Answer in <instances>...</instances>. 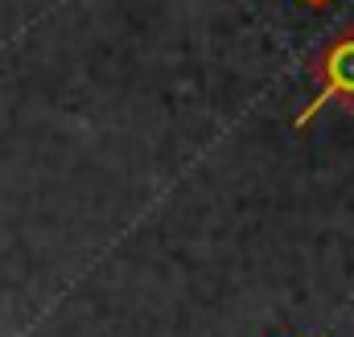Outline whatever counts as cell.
I'll use <instances>...</instances> for the list:
<instances>
[{
	"mask_svg": "<svg viewBox=\"0 0 354 337\" xmlns=\"http://www.w3.org/2000/svg\"><path fill=\"white\" fill-rule=\"evenodd\" d=\"M309 75L317 79V95L301 107V115H297V128H305L326 103H351L354 107V25H346L342 33H334L322 50H317V58L309 62Z\"/></svg>",
	"mask_w": 354,
	"mask_h": 337,
	"instance_id": "6da1fadb",
	"label": "cell"
},
{
	"mask_svg": "<svg viewBox=\"0 0 354 337\" xmlns=\"http://www.w3.org/2000/svg\"><path fill=\"white\" fill-rule=\"evenodd\" d=\"M305 4H317V8H322V4H330V0H305Z\"/></svg>",
	"mask_w": 354,
	"mask_h": 337,
	"instance_id": "7a4b0ae2",
	"label": "cell"
}]
</instances>
